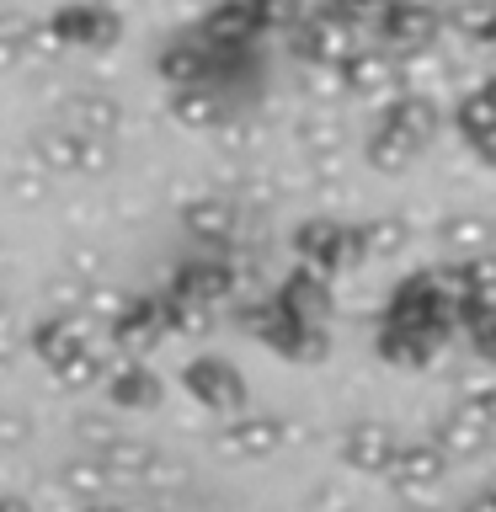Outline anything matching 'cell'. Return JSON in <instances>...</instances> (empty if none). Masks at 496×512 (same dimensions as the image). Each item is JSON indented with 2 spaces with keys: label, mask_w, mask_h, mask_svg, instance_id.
Wrapping results in <instances>:
<instances>
[{
  "label": "cell",
  "mask_w": 496,
  "mask_h": 512,
  "mask_svg": "<svg viewBox=\"0 0 496 512\" xmlns=\"http://www.w3.org/2000/svg\"><path fill=\"white\" fill-rule=\"evenodd\" d=\"M235 320L246 326L262 347H272L278 358H294V363H315L326 358V320H304L294 315L278 294H256L235 310Z\"/></svg>",
  "instance_id": "obj_1"
},
{
  "label": "cell",
  "mask_w": 496,
  "mask_h": 512,
  "mask_svg": "<svg viewBox=\"0 0 496 512\" xmlns=\"http://www.w3.org/2000/svg\"><path fill=\"white\" fill-rule=\"evenodd\" d=\"M118 512H150V507H123V502H118Z\"/></svg>",
  "instance_id": "obj_46"
},
{
  "label": "cell",
  "mask_w": 496,
  "mask_h": 512,
  "mask_svg": "<svg viewBox=\"0 0 496 512\" xmlns=\"http://www.w3.org/2000/svg\"><path fill=\"white\" fill-rule=\"evenodd\" d=\"M59 486L75 496V502H102L107 496V486H112V470L96 454H86V459H75V464H64V475H59Z\"/></svg>",
  "instance_id": "obj_26"
},
{
  "label": "cell",
  "mask_w": 496,
  "mask_h": 512,
  "mask_svg": "<svg viewBox=\"0 0 496 512\" xmlns=\"http://www.w3.org/2000/svg\"><path fill=\"white\" fill-rule=\"evenodd\" d=\"M438 512H464V507H438Z\"/></svg>",
  "instance_id": "obj_49"
},
{
  "label": "cell",
  "mask_w": 496,
  "mask_h": 512,
  "mask_svg": "<svg viewBox=\"0 0 496 512\" xmlns=\"http://www.w3.org/2000/svg\"><path fill=\"white\" fill-rule=\"evenodd\" d=\"M171 294L182 299H203V304H219L235 294V267L224 256H192L171 272Z\"/></svg>",
  "instance_id": "obj_7"
},
{
  "label": "cell",
  "mask_w": 496,
  "mask_h": 512,
  "mask_svg": "<svg viewBox=\"0 0 496 512\" xmlns=\"http://www.w3.org/2000/svg\"><path fill=\"white\" fill-rule=\"evenodd\" d=\"M86 342H96V336H91V326H86V315H80V310H54L48 320L32 326V352H38L48 368L64 363L70 352H80Z\"/></svg>",
  "instance_id": "obj_8"
},
{
  "label": "cell",
  "mask_w": 496,
  "mask_h": 512,
  "mask_svg": "<svg viewBox=\"0 0 496 512\" xmlns=\"http://www.w3.org/2000/svg\"><path fill=\"white\" fill-rule=\"evenodd\" d=\"M454 27L464 32V38H491L496 6H464V11H454Z\"/></svg>",
  "instance_id": "obj_36"
},
{
  "label": "cell",
  "mask_w": 496,
  "mask_h": 512,
  "mask_svg": "<svg viewBox=\"0 0 496 512\" xmlns=\"http://www.w3.org/2000/svg\"><path fill=\"white\" fill-rule=\"evenodd\" d=\"M123 304H128L123 288H112V283H86V294H80V315H86V320H102V326H112V320L123 315Z\"/></svg>",
  "instance_id": "obj_31"
},
{
  "label": "cell",
  "mask_w": 496,
  "mask_h": 512,
  "mask_svg": "<svg viewBox=\"0 0 496 512\" xmlns=\"http://www.w3.org/2000/svg\"><path fill=\"white\" fill-rule=\"evenodd\" d=\"M171 118L182 123V128H192V134H214V128L224 123V96L208 86H176L171 91Z\"/></svg>",
  "instance_id": "obj_15"
},
{
  "label": "cell",
  "mask_w": 496,
  "mask_h": 512,
  "mask_svg": "<svg viewBox=\"0 0 496 512\" xmlns=\"http://www.w3.org/2000/svg\"><path fill=\"white\" fill-rule=\"evenodd\" d=\"M443 251L448 256H475V251H491L496 246V219L491 214H480V208H464V214H448L443 219Z\"/></svg>",
  "instance_id": "obj_16"
},
{
  "label": "cell",
  "mask_w": 496,
  "mask_h": 512,
  "mask_svg": "<svg viewBox=\"0 0 496 512\" xmlns=\"http://www.w3.org/2000/svg\"><path fill=\"white\" fill-rule=\"evenodd\" d=\"M438 102H427L422 91H406V96H395L390 107H384V128H395L400 139H411V144H427L438 139Z\"/></svg>",
  "instance_id": "obj_14"
},
{
  "label": "cell",
  "mask_w": 496,
  "mask_h": 512,
  "mask_svg": "<svg viewBox=\"0 0 496 512\" xmlns=\"http://www.w3.org/2000/svg\"><path fill=\"white\" fill-rule=\"evenodd\" d=\"M486 43H496V27H491V38H486Z\"/></svg>",
  "instance_id": "obj_50"
},
{
  "label": "cell",
  "mask_w": 496,
  "mask_h": 512,
  "mask_svg": "<svg viewBox=\"0 0 496 512\" xmlns=\"http://www.w3.org/2000/svg\"><path fill=\"white\" fill-rule=\"evenodd\" d=\"M32 155L43 160L54 176H107L112 171V139L102 134H86V128H70V123H48L32 134Z\"/></svg>",
  "instance_id": "obj_2"
},
{
  "label": "cell",
  "mask_w": 496,
  "mask_h": 512,
  "mask_svg": "<svg viewBox=\"0 0 496 512\" xmlns=\"http://www.w3.org/2000/svg\"><path fill=\"white\" fill-rule=\"evenodd\" d=\"M352 48H358V43H352V32L342 22H320L310 38H304V54H310L315 64H331V70L352 54Z\"/></svg>",
  "instance_id": "obj_29"
},
{
  "label": "cell",
  "mask_w": 496,
  "mask_h": 512,
  "mask_svg": "<svg viewBox=\"0 0 496 512\" xmlns=\"http://www.w3.org/2000/svg\"><path fill=\"white\" fill-rule=\"evenodd\" d=\"M491 432H496V427L486 422V416H480V411L470 406V400H459V406H454V411H448L443 422H438V432H432V443H438L448 459H475L480 448L491 443Z\"/></svg>",
  "instance_id": "obj_11"
},
{
  "label": "cell",
  "mask_w": 496,
  "mask_h": 512,
  "mask_svg": "<svg viewBox=\"0 0 496 512\" xmlns=\"http://www.w3.org/2000/svg\"><path fill=\"white\" fill-rule=\"evenodd\" d=\"M75 432H80V443H86L91 454H96V448H107L112 438H118V432H112V422H96V416H80Z\"/></svg>",
  "instance_id": "obj_38"
},
{
  "label": "cell",
  "mask_w": 496,
  "mask_h": 512,
  "mask_svg": "<svg viewBox=\"0 0 496 512\" xmlns=\"http://www.w3.org/2000/svg\"><path fill=\"white\" fill-rule=\"evenodd\" d=\"M64 123H70V128H86V134L112 139V134H118V123H123V112H118V102H112V96L80 91L75 102H70V118H64Z\"/></svg>",
  "instance_id": "obj_24"
},
{
  "label": "cell",
  "mask_w": 496,
  "mask_h": 512,
  "mask_svg": "<svg viewBox=\"0 0 496 512\" xmlns=\"http://www.w3.org/2000/svg\"><path fill=\"white\" fill-rule=\"evenodd\" d=\"M480 91H486V96H491V107H496V75H491V80H486V86H480Z\"/></svg>",
  "instance_id": "obj_45"
},
{
  "label": "cell",
  "mask_w": 496,
  "mask_h": 512,
  "mask_svg": "<svg viewBox=\"0 0 496 512\" xmlns=\"http://www.w3.org/2000/svg\"><path fill=\"white\" fill-rule=\"evenodd\" d=\"M384 32H390V43L400 48V54H411V48H427V38H432V16L416 11V6H400V11H390Z\"/></svg>",
  "instance_id": "obj_30"
},
{
  "label": "cell",
  "mask_w": 496,
  "mask_h": 512,
  "mask_svg": "<svg viewBox=\"0 0 496 512\" xmlns=\"http://www.w3.org/2000/svg\"><path fill=\"white\" fill-rule=\"evenodd\" d=\"M0 512H32L27 496H0Z\"/></svg>",
  "instance_id": "obj_42"
},
{
  "label": "cell",
  "mask_w": 496,
  "mask_h": 512,
  "mask_svg": "<svg viewBox=\"0 0 496 512\" xmlns=\"http://www.w3.org/2000/svg\"><path fill=\"white\" fill-rule=\"evenodd\" d=\"M6 192H11L22 208H38L48 192H54V171H48L38 155H27V160H16V166L6 171Z\"/></svg>",
  "instance_id": "obj_25"
},
{
  "label": "cell",
  "mask_w": 496,
  "mask_h": 512,
  "mask_svg": "<svg viewBox=\"0 0 496 512\" xmlns=\"http://www.w3.org/2000/svg\"><path fill=\"white\" fill-rule=\"evenodd\" d=\"M299 150L310 155V160H320V166H331V160L347 150L342 118H336V112H315V118H304L299 123Z\"/></svg>",
  "instance_id": "obj_21"
},
{
  "label": "cell",
  "mask_w": 496,
  "mask_h": 512,
  "mask_svg": "<svg viewBox=\"0 0 496 512\" xmlns=\"http://www.w3.org/2000/svg\"><path fill=\"white\" fill-rule=\"evenodd\" d=\"M443 347V331H406V326H384L379 331V358H390L400 368H427Z\"/></svg>",
  "instance_id": "obj_19"
},
{
  "label": "cell",
  "mask_w": 496,
  "mask_h": 512,
  "mask_svg": "<svg viewBox=\"0 0 496 512\" xmlns=\"http://www.w3.org/2000/svg\"><path fill=\"white\" fill-rule=\"evenodd\" d=\"M6 374H11V347L0 342V379H6Z\"/></svg>",
  "instance_id": "obj_44"
},
{
  "label": "cell",
  "mask_w": 496,
  "mask_h": 512,
  "mask_svg": "<svg viewBox=\"0 0 496 512\" xmlns=\"http://www.w3.org/2000/svg\"><path fill=\"white\" fill-rule=\"evenodd\" d=\"M160 75H166L171 86H203L208 80V54L198 43H171L166 54H160Z\"/></svg>",
  "instance_id": "obj_28"
},
{
  "label": "cell",
  "mask_w": 496,
  "mask_h": 512,
  "mask_svg": "<svg viewBox=\"0 0 496 512\" xmlns=\"http://www.w3.org/2000/svg\"><path fill=\"white\" fill-rule=\"evenodd\" d=\"M235 224H240V203L235 198H192L182 208V230L198 240V246H230L235 240Z\"/></svg>",
  "instance_id": "obj_9"
},
{
  "label": "cell",
  "mask_w": 496,
  "mask_h": 512,
  "mask_svg": "<svg viewBox=\"0 0 496 512\" xmlns=\"http://www.w3.org/2000/svg\"><path fill=\"white\" fill-rule=\"evenodd\" d=\"M336 70H342V86L352 96H379L384 86H395V64H390V54H379V48H352Z\"/></svg>",
  "instance_id": "obj_18"
},
{
  "label": "cell",
  "mask_w": 496,
  "mask_h": 512,
  "mask_svg": "<svg viewBox=\"0 0 496 512\" xmlns=\"http://www.w3.org/2000/svg\"><path fill=\"white\" fill-rule=\"evenodd\" d=\"M352 235H358V256L363 262H384V256H395L400 246H406V219L400 214H374L363 224H352Z\"/></svg>",
  "instance_id": "obj_20"
},
{
  "label": "cell",
  "mask_w": 496,
  "mask_h": 512,
  "mask_svg": "<svg viewBox=\"0 0 496 512\" xmlns=\"http://www.w3.org/2000/svg\"><path fill=\"white\" fill-rule=\"evenodd\" d=\"M278 299H283L294 315H304V320H326V310H331V283L320 278L315 267L299 262V267L278 283Z\"/></svg>",
  "instance_id": "obj_17"
},
{
  "label": "cell",
  "mask_w": 496,
  "mask_h": 512,
  "mask_svg": "<svg viewBox=\"0 0 496 512\" xmlns=\"http://www.w3.org/2000/svg\"><path fill=\"white\" fill-rule=\"evenodd\" d=\"M96 459H102L107 464V470H112V480H139L144 470H150V459H155V448L150 443H139V438H123V432H118V438H112L107 448H96Z\"/></svg>",
  "instance_id": "obj_27"
},
{
  "label": "cell",
  "mask_w": 496,
  "mask_h": 512,
  "mask_svg": "<svg viewBox=\"0 0 496 512\" xmlns=\"http://www.w3.org/2000/svg\"><path fill=\"white\" fill-rule=\"evenodd\" d=\"M384 475L395 480V491H406V496H416V491H432L438 480L448 475V454L438 443H395V454H390V464H384Z\"/></svg>",
  "instance_id": "obj_6"
},
{
  "label": "cell",
  "mask_w": 496,
  "mask_h": 512,
  "mask_svg": "<svg viewBox=\"0 0 496 512\" xmlns=\"http://www.w3.org/2000/svg\"><path fill=\"white\" fill-rule=\"evenodd\" d=\"M160 336H166V315H160V294H128L123 315L107 326V342L123 352V358H139V352L160 347Z\"/></svg>",
  "instance_id": "obj_5"
},
{
  "label": "cell",
  "mask_w": 496,
  "mask_h": 512,
  "mask_svg": "<svg viewBox=\"0 0 496 512\" xmlns=\"http://www.w3.org/2000/svg\"><path fill=\"white\" fill-rule=\"evenodd\" d=\"M283 443V422H272V416H230L219 432V448L230 459H267L272 448Z\"/></svg>",
  "instance_id": "obj_13"
},
{
  "label": "cell",
  "mask_w": 496,
  "mask_h": 512,
  "mask_svg": "<svg viewBox=\"0 0 496 512\" xmlns=\"http://www.w3.org/2000/svg\"><path fill=\"white\" fill-rule=\"evenodd\" d=\"M102 251H91V246H75L70 256H64V278H75V283H102Z\"/></svg>",
  "instance_id": "obj_34"
},
{
  "label": "cell",
  "mask_w": 496,
  "mask_h": 512,
  "mask_svg": "<svg viewBox=\"0 0 496 512\" xmlns=\"http://www.w3.org/2000/svg\"><path fill=\"white\" fill-rule=\"evenodd\" d=\"M0 331H6V304H0Z\"/></svg>",
  "instance_id": "obj_47"
},
{
  "label": "cell",
  "mask_w": 496,
  "mask_h": 512,
  "mask_svg": "<svg viewBox=\"0 0 496 512\" xmlns=\"http://www.w3.org/2000/svg\"><path fill=\"white\" fill-rule=\"evenodd\" d=\"M59 43H86V48H107L112 38H118V22H112L107 11H64L59 22Z\"/></svg>",
  "instance_id": "obj_23"
},
{
  "label": "cell",
  "mask_w": 496,
  "mask_h": 512,
  "mask_svg": "<svg viewBox=\"0 0 496 512\" xmlns=\"http://www.w3.org/2000/svg\"><path fill=\"white\" fill-rule=\"evenodd\" d=\"M400 512H427V507H400Z\"/></svg>",
  "instance_id": "obj_48"
},
{
  "label": "cell",
  "mask_w": 496,
  "mask_h": 512,
  "mask_svg": "<svg viewBox=\"0 0 496 512\" xmlns=\"http://www.w3.org/2000/svg\"><path fill=\"white\" fill-rule=\"evenodd\" d=\"M251 27H256V6H224V11L214 16V32H219L224 43H240Z\"/></svg>",
  "instance_id": "obj_35"
},
{
  "label": "cell",
  "mask_w": 496,
  "mask_h": 512,
  "mask_svg": "<svg viewBox=\"0 0 496 512\" xmlns=\"http://www.w3.org/2000/svg\"><path fill=\"white\" fill-rule=\"evenodd\" d=\"M390 454H395V432L384 422H352L342 432V464L352 475H384Z\"/></svg>",
  "instance_id": "obj_10"
},
{
  "label": "cell",
  "mask_w": 496,
  "mask_h": 512,
  "mask_svg": "<svg viewBox=\"0 0 496 512\" xmlns=\"http://www.w3.org/2000/svg\"><path fill=\"white\" fill-rule=\"evenodd\" d=\"M459 262H464V278H470V294L496 304V246L475 251V256H459Z\"/></svg>",
  "instance_id": "obj_33"
},
{
  "label": "cell",
  "mask_w": 496,
  "mask_h": 512,
  "mask_svg": "<svg viewBox=\"0 0 496 512\" xmlns=\"http://www.w3.org/2000/svg\"><path fill=\"white\" fill-rule=\"evenodd\" d=\"M80 512H118V502H107V496H102V502H80Z\"/></svg>",
  "instance_id": "obj_43"
},
{
  "label": "cell",
  "mask_w": 496,
  "mask_h": 512,
  "mask_svg": "<svg viewBox=\"0 0 496 512\" xmlns=\"http://www.w3.org/2000/svg\"><path fill=\"white\" fill-rule=\"evenodd\" d=\"M27 54L32 59H54L59 54V32L48 27V32H27Z\"/></svg>",
  "instance_id": "obj_39"
},
{
  "label": "cell",
  "mask_w": 496,
  "mask_h": 512,
  "mask_svg": "<svg viewBox=\"0 0 496 512\" xmlns=\"http://www.w3.org/2000/svg\"><path fill=\"white\" fill-rule=\"evenodd\" d=\"M102 390H107V400L112 406H123V411H150V406H160V379L144 368L139 358H118L102 374Z\"/></svg>",
  "instance_id": "obj_12"
},
{
  "label": "cell",
  "mask_w": 496,
  "mask_h": 512,
  "mask_svg": "<svg viewBox=\"0 0 496 512\" xmlns=\"http://www.w3.org/2000/svg\"><path fill=\"white\" fill-rule=\"evenodd\" d=\"M470 150L486 160V166H496V123H491V128H480V134L470 139Z\"/></svg>",
  "instance_id": "obj_40"
},
{
  "label": "cell",
  "mask_w": 496,
  "mask_h": 512,
  "mask_svg": "<svg viewBox=\"0 0 496 512\" xmlns=\"http://www.w3.org/2000/svg\"><path fill=\"white\" fill-rule=\"evenodd\" d=\"M491 123H496V107H491L486 91H470V96H464V102L454 107V128H459L464 139H475L480 128H491Z\"/></svg>",
  "instance_id": "obj_32"
},
{
  "label": "cell",
  "mask_w": 496,
  "mask_h": 512,
  "mask_svg": "<svg viewBox=\"0 0 496 512\" xmlns=\"http://www.w3.org/2000/svg\"><path fill=\"white\" fill-rule=\"evenodd\" d=\"M363 155H368V166H374L379 176H400V171H411V160L422 155V144H411V139H400L395 128H374L363 144Z\"/></svg>",
  "instance_id": "obj_22"
},
{
  "label": "cell",
  "mask_w": 496,
  "mask_h": 512,
  "mask_svg": "<svg viewBox=\"0 0 496 512\" xmlns=\"http://www.w3.org/2000/svg\"><path fill=\"white\" fill-rule=\"evenodd\" d=\"M27 438H32V416L0 406V448H22Z\"/></svg>",
  "instance_id": "obj_37"
},
{
  "label": "cell",
  "mask_w": 496,
  "mask_h": 512,
  "mask_svg": "<svg viewBox=\"0 0 496 512\" xmlns=\"http://www.w3.org/2000/svg\"><path fill=\"white\" fill-rule=\"evenodd\" d=\"M182 384H187V395L198 400V406L219 411V416H235L240 406H246V379H240V368L224 363V358H214V352L192 358V363L182 368Z\"/></svg>",
  "instance_id": "obj_4"
},
{
  "label": "cell",
  "mask_w": 496,
  "mask_h": 512,
  "mask_svg": "<svg viewBox=\"0 0 496 512\" xmlns=\"http://www.w3.org/2000/svg\"><path fill=\"white\" fill-rule=\"evenodd\" d=\"M251 144H256L251 128H224V150H230V155H246Z\"/></svg>",
  "instance_id": "obj_41"
},
{
  "label": "cell",
  "mask_w": 496,
  "mask_h": 512,
  "mask_svg": "<svg viewBox=\"0 0 496 512\" xmlns=\"http://www.w3.org/2000/svg\"><path fill=\"white\" fill-rule=\"evenodd\" d=\"M294 256L304 267H315L320 278H331V272L363 262V256H358V235H352L342 219H326V214L304 219L294 230Z\"/></svg>",
  "instance_id": "obj_3"
}]
</instances>
